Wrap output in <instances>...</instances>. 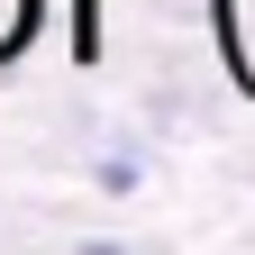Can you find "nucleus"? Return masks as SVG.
<instances>
[{
	"instance_id": "nucleus-1",
	"label": "nucleus",
	"mask_w": 255,
	"mask_h": 255,
	"mask_svg": "<svg viewBox=\"0 0 255 255\" xmlns=\"http://www.w3.org/2000/svg\"><path fill=\"white\" fill-rule=\"evenodd\" d=\"M219 18V64H228V82L255 91V0H210Z\"/></svg>"
},
{
	"instance_id": "nucleus-2",
	"label": "nucleus",
	"mask_w": 255,
	"mask_h": 255,
	"mask_svg": "<svg viewBox=\"0 0 255 255\" xmlns=\"http://www.w3.org/2000/svg\"><path fill=\"white\" fill-rule=\"evenodd\" d=\"M37 18H46V0H0V64H9V55H27Z\"/></svg>"
}]
</instances>
